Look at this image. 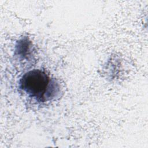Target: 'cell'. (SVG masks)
Returning a JSON list of instances; mask_svg holds the SVG:
<instances>
[{
    "label": "cell",
    "instance_id": "1",
    "mask_svg": "<svg viewBox=\"0 0 148 148\" xmlns=\"http://www.w3.org/2000/svg\"><path fill=\"white\" fill-rule=\"evenodd\" d=\"M19 83L20 88L24 92L39 102H46L55 98L60 91L55 79L39 69L25 73Z\"/></svg>",
    "mask_w": 148,
    "mask_h": 148
}]
</instances>
